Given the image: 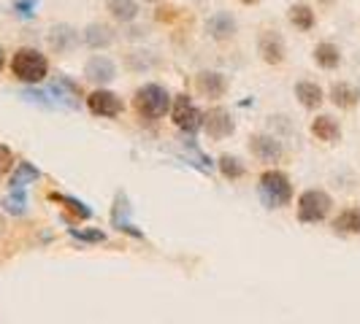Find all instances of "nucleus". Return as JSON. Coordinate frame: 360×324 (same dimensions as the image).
<instances>
[{
    "label": "nucleus",
    "instance_id": "25",
    "mask_svg": "<svg viewBox=\"0 0 360 324\" xmlns=\"http://www.w3.org/2000/svg\"><path fill=\"white\" fill-rule=\"evenodd\" d=\"M333 227L342 230V233H358L360 235V208H349V211L339 214L336 216V222H333Z\"/></svg>",
    "mask_w": 360,
    "mask_h": 324
},
{
    "label": "nucleus",
    "instance_id": "26",
    "mask_svg": "<svg viewBox=\"0 0 360 324\" xmlns=\"http://www.w3.org/2000/svg\"><path fill=\"white\" fill-rule=\"evenodd\" d=\"M219 170H222L225 179H241V176H244V165H241V160H238V157H231V154L219 157Z\"/></svg>",
    "mask_w": 360,
    "mask_h": 324
},
{
    "label": "nucleus",
    "instance_id": "31",
    "mask_svg": "<svg viewBox=\"0 0 360 324\" xmlns=\"http://www.w3.org/2000/svg\"><path fill=\"white\" fill-rule=\"evenodd\" d=\"M3 65H6V52H3V46H0V71H3Z\"/></svg>",
    "mask_w": 360,
    "mask_h": 324
},
{
    "label": "nucleus",
    "instance_id": "17",
    "mask_svg": "<svg viewBox=\"0 0 360 324\" xmlns=\"http://www.w3.org/2000/svg\"><path fill=\"white\" fill-rule=\"evenodd\" d=\"M106 11L117 22L127 25V22H133V19L139 17L141 8H139V0H106Z\"/></svg>",
    "mask_w": 360,
    "mask_h": 324
},
{
    "label": "nucleus",
    "instance_id": "21",
    "mask_svg": "<svg viewBox=\"0 0 360 324\" xmlns=\"http://www.w3.org/2000/svg\"><path fill=\"white\" fill-rule=\"evenodd\" d=\"M330 100H333V106H339V108H352L360 103V92L355 90L352 84L339 81V84L330 87Z\"/></svg>",
    "mask_w": 360,
    "mask_h": 324
},
{
    "label": "nucleus",
    "instance_id": "32",
    "mask_svg": "<svg viewBox=\"0 0 360 324\" xmlns=\"http://www.w3.org/2000/svg\"><path fill=\"white\" fill-rule=\"evenodd\" d=\"M238 3H244V6H255V3H260V0H238Z\"/></svg>",
    "mask_w": 360,
    "mask_h": 324
},
{
    "label": "nucleus",
    "instance_id": "9",
    "mask_svg": "<svg viewBox=\"0 0 360 324\" xmlns=\"http://www.w3.org/2000/svg\"><path fill=\"white\" fill-rule=\"evenodd\" d=\"M195 87H198V92L203 97L219 100V97L228 92V79L219 71H200L198 76H195Z\"/></svg>",
    "mask_w": 360,
    "mask_h": 324
},
{
    "label": "nucleus",
    "instance_id": "28",
    "mask_svg": "<svg viewBox=\"0 0 360 324\" xmlns=\"http://www.w3.org/2000/svg\"><path fill=\"white\" fill-rule=\"evenodd\" d=\"M11 165H14V154H11V149L6 144H0V176L3 173H8L11 170Z\"/></svg>",
    "mask_w": 360,
    "mask_h": 324
},
{
    "label": "nucleus",
    "instance_id": "33",
    "mask_svg": "<svg viewBox=\"0 0 360 324\" xmlns=\"http://www.w3.org/2000/svg\"><path fill=\"white\" fill-rule=\"evenodd\" d=\"M317 3H323V6H330V3H336V0H317Z\"/></svg>",
    "mask_w": 360,
    "mask_h": 324
},
{
    "label": "nucleus",
    "instance_id": "27",
    "mask_svg": "<svg viewBox=\"0 0 360 324\" xmlns=\"http://www.w3.org/2000/svg\"><path fill=\"white\" fill-rule=\"evenodd\" d=\"M71 238H76V241H90V243H103L106 241V235L101 233V230H71Z\"/></svg>",
    "mask_w": 360,
    "mask_h": 324
},
{
    "label": "nucleus",
    "instance_id": "5",
    "mask_svg": "<svg viewBox=\"0 0 360 324\" xmlns=\"http://www.w3.org/2000/svg\"><path fill=\"white\" fill-rule=\"evenodd\" d=\"M171 119H174V125L184 130V133H195L198 127H203V114H200L195 103L187 97V95H176L174 97V106H171Z\"/></svg>",
    "mask_w": 360,
    "mask_h": 324
},
{
    "label": "nucleus",
    "instance_id": "6",
    "mask_svg": "<svg viewBox=\"0 0 360 324\" xmlns=\"http://www.w3.org/2000/svg\"><path fill=\"white\" fill-rule=\"evenodd\" d=\"M203 127H206L209 138H214V141H222V138L233 135L236 122H233V116H231V111H228V108L217 106V108H209V111L203 114Z\"/></svg>",
    "mask_w": 360,
    "mask_h": 324
},
{
    "label": "nucleus",
    "instance_id": "22",
    "mask_svg": "<svg viewBox=\"0 0 360 324\" xmlns=\"http://www.w3.org/2000/svg\"><path fill=\"white\" fill-rule=\"evenodd\" d=\"M290 22L298 27V30H311L314 27V11H311V6L307 3H298V6H292L290 8Z\"/></svg>",
    "mask_w": 360,
    "mask_h": 324
},
{
    "label": "nucleus",
    "instance_id": "12",
    "mask_svg": "<svg viewBox=\"0 0 360 324\" xmlns=\"http://www.w3.org/2000/svg\"><path fill=\"white\" fill-rule=\"evenodd\" d=\"M236 27L238 25H236L233 14H228V11H217L206 19V33L214 41H231L236 36Z\"/></svg>",
    "mask_w": 360,
    "mask_h": 324
},
{
    "label": "nucleus",
    "instance_id": "34",
    "mask_svg": "<svg viewBox=\"0 0 360 324\" xmlns=\"http://www.w3.org/2000/svg\"><path fill=\"white\" fill-rule=\"evenodd\" d=\"M149 3H158V0H149Z\"/></svg>",
    "mask_w": 360,
    "mask_h": 324
},
{
    "label": "nucleus",
    "instance_id": "23",
    "mask_svg": "<svg viewBox=\"0 0 360 324\" xmlns=\"http://www.w3.org/2000/svg\"><path fill=\"white\" fill-rule=\"evenodd\" d=\"M49 198L54 200V203H60V205H65L71 214H76L79 219H90L92 216V208L87 205V203H82V200L71 198V195H60V192H52Z\"/></svg>",
    "mask_w": 360,
    "mask_h": 324
},
{
    "label": "nucleus",
    "instance_id": "30",
    "mask_svg": "<svg viewBox=\"0 0 360 324\" xmlns=\"http://www.w3.org/2000/svg\"><path fill=\"white\" fill-rule=\"evenodd\" d=\"M174 11H176V8H171V6H168V8H158V19H160V22H171V19L176 17Z\"/></svg>",
    "mask_w": 360,
    "mask_h": 324
},
{
    "label": "nucleus",
    "instance_id": "16",
    "mask_svg": "<svg viewBox=\"0 0 360 324\" xmlns=\"http://www.w3.org/2000/svg\"><path fill=\"white\" fill-rule=\"evenodd\" d=\"M84 43L90 49H106V46L114 43V30L103 22H92V25L84 27Z\"/></svg>",
    "mask_w": 360,
    "mask_h": 324
},
{
    "label": "nucleus",
    "instance_id": "2",
    "mask_svg": "<svg viewBox=\"0 0 360 324\" xmlns=\"http://www.w3.org/2000/svg\"><path fill=\"white\" fill-rule=\"evenodd\" d=\"M133 106H136L141 119H160V116H165V111L171 108V95L160 84H144L141 90L136 92Z\"/></svg>",
    "mask_w": 360,
    "mask_h": 324
},
{
    "label": "nucleus",
    "instance_id": "1",
    "mask_svg": "<svg viewBox=\"0 0 360 324\" xmlns=\"http://www.w3.org/2000/svg\"><path fill=\"white\" fill-rule=\"evenodd\" d=\"M11 73L17 76L19 81H25V84H41L49 76V60L38 49L22 46L11 57Z\"/></svg>",
    "mask_w": 360,
    "mask_h": 324
},
{
    "label": "nucleus",
    "instance_id": "20",
    "mask_svg": "<svg viewBox=\"0 0 360 324\" xmlns=\"http://www.w3.org/2000/svg\"><path fill=\"white\" fill-rule=\"evenodd\" d=\"M295 97L304 108H317L323 103V90L314 81H298L295 84Z\"/></svg>",
    "mask_w": 360,
    "mask_h": 324
},
{
    "label": "nucleus",
    "instance_id": "7",
    "mask_svg": "<svg viewBox=\"0 0 360 324\" xmlns=\"http://www.w3.org/2000/svg\"><path fill=\"white\" fill-rule=\"evenodd\" d=\"M87 108H90L95 116H103V119H114L122 114V100L120 95L108 90H95L92 95H87Z\"/></svg>",
    "mask_w": 360,
    "mask_h": 324
},
{
    "label": "nucleus",
    "instance_id": "18",
    "mask_svg": "<svg viewBox=\"0 0 360 324\" xmlns=\"http://www.w3.org/2000/svg\"><path fill=\"white\" fill-rule=\"evenodd\" d=\"M41 179V170H38L33 162H19L17 168H14V173H11V189H25L27 184H36Z\"/></svg>",
    "mask_w": 360,
    "mask_h": 324
},
{
    "label": "nucleus",
    "instance_id": "8",
    "mask_svg": "<svg viewBox=\"0 0 360 324\" xmlns=\"http://www.w3.org/2000/svg\"><path fill=\"white\" fill-rule=\"evenodd\" d=\"M49 97H52L54 106L76 108L79 106V97H82V90H79V84H73L68 76H57L52 90H49Z\"/></svg>",
    "mask_w": 360,
    "mask_h": 324
},
{
    "label": "nucleus",
    "instance_id": "19",
    "mask_svg": "<svg viewBox=\"0 0 360 324\" xmlns=\"http://www.w3.org/2000/svg\"><path fill=\"white\" fill-rule=\"evenodd\" d=\"M314 62L325 68V71H333V68H339V62H342V52H339V46H333V43H317L314 46Z\"/></svg>",
    "mask_w": 360,
    "mask_h": 324
},
{
    "label": "nucleus",
    "instance_id": "24",
    "mask_svg": "<svg viewBox=\"0 0 360 324\" xmlns=\"http://www.w3.org/2000/svg\"><path fill=\"white\" fill-rule=\"evenodd\" d=\"M3 211L11 216L27 214V195H25V189H11V195L3 198Z\"/></svg>",
    "mask_w": 360,
    "mask_h": 324
},
{
    "label": "nucleus",
    "instance_id": "10",
    "mask_svg": "<svg viewBox=\"0 0 360 324\" xmlns=\"http://www.w3.org/2000/svg\"><path fill=\"white\" fill-rule=\"evenodd\" d=\"M257 52L269 65H279L285 60V41L276 30H266L257 41Z\"/></svg>",
    "mask_w": 360,
    "mask_h": 324
},
{
    "label": "nucleus",
    "instance_id": "11",
    "mask_svg": "<svg viewBox=\"0 0 360 324\" xmlns=\"http://www.w3.org/2000/svg\"><path fill=\"white\" fill-rule=\"evenodd\" d=\"M250 149H252L255 157L263 162H276V160H282V154H285L282 144H279L274 135H263V133L250 138Z\"/></svg>",
    "mask_w": 360,
    "mask_h": 324
},
{
    "label": "nucleus",
    "instance_id": "15",
    "mask_svg": "<svg viewBox=\"0 0 360 324\" xmlns=\"http://www.w3.org/2000/svg\"><path fill=\"white\" fill-rule=\"evenodd\" d=\"M311 135H314L317 141H323V144H336V141L342 138V127H339V122H336L333 116L320 114V116L311 122Z\"/></svg>",
    "mask_w": 360,
    "mask_h": 324
},
{
    "label": "nucleus",
    "instance_id": "29",
    "mask_svg": "<svg viewBox=\"0 0 360 324\" xmlns=\"http://www.w3.org/2000/svg\"><path fill=\"white\" fill-rule=\"evenodd\" d=\"M14 11H17L19 17H33L36 0H17V3H14Z\"/></svg>",
    "mask_w": 360,
    "mask_h": 324
},
{
    "label": "nucleus",
    "instance_id": "3",
    "mask_svg": "<svg viewBox=\"0 0 360 324\" xmlns=\"http://www.w3.org/2000/svg\"><path fill=\"white\" fill-rule=\"evenodd\" d=\"M260 195L269 208H282L292 200V187L282 170H266L260 176Z\"/></svg>",
    "mask_w": 360,
    "mask_h": 324
},
{
    "label": "nucleus",
    "instance_id": "13",
    "mask_svg": "<svg viewBox=\"0 0 360 324\" xmlns=\"http://www.w3.org/2000/svg\"><path fill=\"white\" fill-rule=\"evenodd\" d=\"M84 76L95 81V84H108V81H114L117 79V65L103 57V54H95L90 62L84 65Z\"/></svg>",
    "mask_w": 360,
    "mask_h": 324
},
{
    "label": "nucleus",
    "instance_id": "4",
    "mask_svg": "<svg viewBox=\"0 0 360 324\" xmlns=\"http://www.w3.org/2000/svg\"><path fill=\"white\" fill-rule=\"evenodd\" d=\"M333 200L323 189H307L301 198H298V219L301 222H323L328 211H330Z\"/></svg>",
    "mask_w": 360,
    "mask_h": 324
},
{
    "label": "nucleus",
    "instance_id": "14",
    "mask_svg": "<svg viewBox=\"0 0 360 324\" xmlns=\"http://www.w3.org/2000/svg\"><path fill=\"white\" fill-rule=\"evenodd\" d=\"M76 43H79V33L73 30L71 25H54L52 30H49V46H52V52L68 54L76 49Z\"/></svg>",
    "mask_w": 360,
    "mask_h": 324
}]
</instances>
